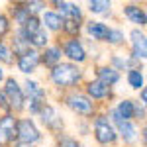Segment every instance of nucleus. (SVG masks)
Returning <instances> with one entry per match:
<instances>
[{"label": "nucleus", "mask_w": 147, "mask_h": 147, "mask_svg": "<svg viewBox=\"0 0 147 147\" xmlns=\"http://www.w3.org/2000/svg\"><path fill=\"white\" fill-rule=\"evenodd\" d=\"M84 77V71L79 65H73L67 61H61L57 67L49 69V80L53 82L59 90H67V88H75Z\"/></svg>", "instance_id": "1"}, {"label": "nucleus", "mask_w": 147, "mask_h": 147, "mask_svg": "<svg viewBox=\"0 0 147 147\" xmlns=\"http://www.w3.org/2000/svg\"><path fill=\"white\" fill-rule=\"evenodd\" d=\"M92 136L96 139V143L102 147L114 145L118 141V134H116V127L110 124V118L108 114H94L92 116Z\"/></svg>", "instance_id": "2"}, {"label": "nucleus", "mask_w": 147, "mask_h": 147, "mask_svg": "<svg viewBox=\"0 0 147 147\" xmlns=\"http://www.w3.org/2000/svg\"><path fill=\"white\" fill-rule=\"evenodd\" d=\"M63 102L69 110L77 116H82V118H92L96 114V104L84 94V92H69L63 96Z\"/></svg>", "instance_id": "3"}, {"label": "nucleus", "mask_w": 147, "mask_h": 147, "mask_svg": "<svg viewBox=\"0 0 147 147\" xmlns=\"http://www.w3.org/2000/svg\"><path fill=\"white\" fill-rule=\"evenodd\" d=\"M2 94H4L6 104H8V110L12 114L26 110V98H24V92H22V84L14 77H6L4 86H2Z\"/></svg>", "instance_id": "4"}, {"label": "nucleus", "mask_w": 147, "mask_h": 147, "mask_svg": "<svg viewBox=\"0 0 147 147\" xmlns=\"http://www.w3.org/2000/svg\"><path fill=\"white\" fill-rule=\"evenodd\" d=\"M41 139H43V134L35 125V122L32 118H18V124H16V143H24V145L34 147Z\"/></svg>", "instance_id": "5"}, {"label": "nucleus", "mask_w": 147, "mask_h": 147, "mask_svg": "<svg viewBox=\"0 0 147 147\" xmlns=\"http://www.w3.org/2000/svg\"><path fill=\"white\" fill-rule=\"evenodd\" d=\"M61 45V53L63 57H67V63H73V65H82L86 63L88 59V51H86V45L82 43L80 37H71L67 41L59 43Z\"/></svg>", "instance_id": "6"}, {"label": "nucleus", "mask_w": 147, "mask_h": 147, "mask_svg": "<svg viewBox=\"0 0 147 147\" xmlns=\"http://www.w3.org/2000/svg\"><path fill=\"white\" fill-rule=\"evenodd\" d=\"M37 118L41 120V124L45 125V129H49L51 134H55V136H61V134H63L65 122H63V118H61L59 110H57L53 104L45 102L43 108H41L39 114H37Z\"/></svg>", "instance_id": "7"}, {"label": "nucleus", "mask_w": 147, "mask_h": 147, "mask_svg": "<svg viewBox=\"0 0 147 147\" xmlns=\"http://www.w3.org/2000/svg\"><path fill=\"white\" fill-rule=\"evenodd\" d=\"M129 59L139 65V61H145L147 59V37L143 34V30H139V28H134L131 32H129Z\"/></svg>", "instance_id": "8"}, {"label": "nucleus", "mask_w": 147, "mask_h": 147, "mask_svg": "<svg viewBox=\"0 0 147 147\" xmlns=\"http://www.w3.org/2000/svg\"><path fill=\"white\" fill-rule=\"evenodd\" d=\"M16 124L18 118L12 112L0 116V147H12L16 143Z\"/></svg>", "instance_id": "9"}, {"label": "nucleus", "mask_w": 147, "mask_h": 147, "mask_svg": "<svg viewBox=\"0 0 147 147\" xmlns=\"http://www.w3.org/2000/svg\"><path fill=\"white\" fill-rule=\"evenodd\" d=\"M51 6L57 8V14L63 18V20H71V22H80L84 24V14H82V8L75 2H67V0H53Z\"/></svg>", "instance_id": "10"}, {"label": "nucleus", "mask_w": 147, "mask_h": 147, "mask_svg": "<svg viewBox=\"0 0 147 147\" xmlns=\"http://www.w3.org/2000/svg\"><path fill=\"white\" fill-rule=\"evenodd\" d=\"M39 65H41V63H39V51H35L32 47H30L28 51H24L22 55L16 57V67H18V71L24 73V75L35 73Z\"/></svg>", "instance_id": "11"}, {"label": "nucleus", "mask_w": 147, "mask_h": 147, "mask_svg": "<svg viewBox=\"0 0 147 147\" xmlns=\"http://www.w3.org/2000/svg\"><path fill=\"white\" fill-rule=\"evenodd\" d=\"M84 94L90 98L92 102H102V100H110L114 96V90L110 86H106L100 80H88L86 86H84Z\"/></svg>", "instance_id": "12"}, {"label": "nucleus", "mask_w": 147, "mask_h": 147, "mask_svg": "<svg viewBox=\"0 0 147 147\" xmlns=\"http://www.w3.org/2000/svg\"><path fill=\"white\" fill-rule=\"evenodd\" d=\"M82 30H84V34L88 35L92 41H106L108 32H110V26L100 22V20H88V22H84Z\"/></svg>", "instance_id": "13"}, {"label": "nucleus", "mask_w": 147, "mask_h": 147, "mask_svg": "<svg viewBox=\"0 0 147 147\" xmlns=\"http://www.w3.org/2000/svg\"><path fill=\"white\" fill-rule=\"evenodd\" d=\"M22 92H24V98L26 100H41L47 102V90L45 86H41L37 80L32 79H26L22 84Z\"/></svg>", "instance_id": "14"}, {"label": "nucleus", "mask_w": 147, "mask_h": 147, "mask_svg": "<svg viewBox=\"0 0 147 147\" xmlns=\"http://www.w3.org/2000/svg\"><path fill=\"white\" fill-rule=\"evenodd\" d=\"M116 127V134H118V139H122L124 143H136L137 139H139V129H137V125L134 122H118V124H114Z\"/></svg>", "instance_id": "15"}, {"label": "nucleus", "mask_w": 147, "mask_h": 147, "mask_svg": "<svg viewBox=\"0 0 147 147\" xmlns=\"http://www.w3.org/2000/svg\"><path fill=\"white\" fill-rule=\"evenodd\" d=\"M63 59V53H61V45L55 43V45H47L45 49L39 51V63L45 65L47 69H53L61 63Z\"/></svg>", "instance_id": "16"}, {"label": "nucleus", "mask_w": 147, "mask_h": 147, "mask_svg": "<svg viewBox=\"0 0 147 147\" xmlns=\"http://www.w3.org/2000/svg\"><path fill=\"white\" fill-rule=\"evenodd\" d=\"M39 22H41V26H43L45 32L59 34V32L63 30V22H65V20H63L55 10H43L39 14Z\"/></svg>", "instance_id": "17"}, {"label": "nucleus", "mask_w": 147, "mask_h": 147, "mask_svg": "<svg viewBox=\"0 0 147 147\" xmlns=\"http://www.w3.org/2000/svg\"><path fill=\"white\" fill-rule=\"evenodd\" d=\"M122 14H124L131 24H136L139 28H145L147 26V12H145V8H141L139 4H124Z\"/></svg>", "instance_id": "18"}, {"label": "nucleus", "mask_w": 147, "mask_h": 147, "mask_svg": "<svg viewBox=\"0 0 147 147\" xmlns=\"http://www.w3.org/2000/svg\"><path fill=\"white\" fill-rule=\"evenodd\" d=\"M94 75H96V80L104 82L110 88H114L120 82V73L116 69H112L110 65H98V67L94 69Z\"/></svg>", "instance_id": "19"}, {"label": "nucleus", "mask_w": 147, "mask_h": 147, "mask_svg": "<svg viewBox=\"0 0 147 147\" xmlns=\"http://www.w3.org/2000/svg\"><path fill=\"white\" fill-rule=\"evenodd\" d=\"M116 114L124 120V122H134V114H136V100L131 98H122L114 106Z\"/></svg>", "instance_id": "20"}, {"label": "nucleus", "mask_w": 147, "mask_h": 147, "mask_svg": "<svg viewBox=\"0 0 147 147\" xmlns=\"http://www.w3.org/2000/svg\"><path fill=\"white\" fill-rule=\"evenodd\" d=\"M10 22L14 20V24L18 26V28H22L24 24L28 22V18H30V14H28V10H26V6H24V2H12L10 4Z\"/></svg>", "instance_id": "21"}, {"label": "nucleus", "mask_w": 147, "mask_h": 147, "mask_svg": "<svg viewBox=\"0 0 147 147\" xmlns=\"http://www.w3.org/2000/svg\"><path fill=\"white\" fill-rule=\"evenodd\" d=\"M125 79H127V84H129V88H134V90H141V88H145V77H143V73H141V69L139 67H134V69H127V75H125Z\"/></svg>", "instance_id": "22"}, {"label": "nucleus", "mask_w": 147, "mask_h": 147, "mask_svg": "<svg viewBox=\"0 0 147 147\" xmlns=\"http://www.w3.org/2000/svg\"><path fill=\"white\" fill-rule=\"evenodd\" d=\"M86 6H88V12L96 16H108L112 12V2L108 0H90Z\"/></svg>", "instance_id": "23"}, {"label": "nucleus", "mask_w": 147, "mask_h": 147, "mask_svg": "<svg viewBox=\"0 0 147 147\" xmlns=\"http://www.w3.org/2000/svg\"><path fill=\"white\" fill-rule=\"evenodd\" d=\"M106 43L112 47H120L125 43V34L124 30H120V28H110V32H108V37H106Z\"/></svg>", "instance_id": "24"}, {"label": "nucleus", "mask_w": 147, "mask_h": 147, "mask_svg": "<svg viewBox=\"0 0 147 147\" xmlns=\"http://www.w3.org/2000/svg\"><path fill=\"white\" fill-rule=\"evenodd\" d=\"M14 63H16V57H14V53H12L10 45H8L6 41H0V67H2V65L12 67Z\"/></svg>", "instance_id": "25"}, {"label": "nucleus", "mask_w": 147, "mask_h": 147, "mask_svg": "<svg viewBox=\"0 0 147 147\" xmlns=\"http://www.w3.org/2000/svg\"><path fill=\"white\" fill-rule=\"evenodd\" d=\"M65 35H69V39L71 37H79L80 32H82V24L80 22H71V20H65L63 22V30H61Z\"/></svg>", "instance_id": "26"}, {"label": "nucleus", "mask_w": 147, "mask_h": 147, "mask_svg": "<svg viewBox=\"0 0 147 147\" xmlns=\"http://www.w3.org/2000/svg\"><path fill=\"white\" fill-rule=\"evenodd\" d=\"M22 2L30 16H37L39 18V14L45 10V2H41V0H22Z\"/></svg>", "instance_id": "27"}, {"label": "nucleus", "mask_w": 147, "mask_h": 147, "mask_svg": "<svg viewBox=\"0 0 147 147\" xmlns=\"http://www.w3.org/2000/svg\"><path fill=\"white\" fill-rule=\"evenodd\" d=\"M55 147H82V143H80L77 137L61 134V136H57V139H55Z\"/></svg>", "instance_id": "28"}, {"label": "nucleus", "mask_w": 147, "mask_h": 147, "mask_svg": "<svg viewBox=\"0 0 147 147\" xmlns=\"http://www.w3.org/2000/svg\"><path fill=\"white\" fill-rule=\"evenodd\" d=\"M12 32V22H10V16H6L4 12H0V41L6 37V35Z\"/></svg>", "instance_id": "29"}, {"label": "nucleus", "mask_w": 147, "mask_h": 147, "mask_svg": "<svg viewBox=\"0 0 147 147\" xmlns=\"http://www.w3.org/2000/svg\"><path fill=\"white\" fill-rule=\"evenodd\" d=\"M43 104L45 102H41V100H26V110L32 114V116H37L39 110L43 108Z\"/></svg>", "instance_id": "30"}, {"label": "nucleus", "mask_w": 147, "mask_h": 147, "mask_svg": "<svg viewBox=\"0 0 147 147\" xmlns=\"http://www.w3.org/2000/svg\"><path fill=\"white\" fill-rule=\"evenodd\" d=\"M134 120H145V104H139L136 102V114H134Z\"/></svg>", "instance_id": "31"}, {"label": "nucleus", "mask_w": 147, "mask_h": 147, "mask_svg": "<svg viewBox=\"0 0 147 147\" xmlns=\"http://www.w3.org/2000/svg\"><path fill=\"white\" fill-rule=\"evenodd\" d=\"M0 110H4V114L10 112V110H8V104H6V98H4V94H2V90H0Z\"/></svg>", "instance_id": "32"}, {"label": "nucleus", "mask_w": 147, "mask_h": 147, "mask_svg": "<svg viewBox=\"0 0 147 147\" xmlns=\"http://www.w3.org/2000/svg\"><path fill=\"white\" fill-rule=\"evenodd\" d=\"M139 100H141L139 104H145V102H147V90H145V88L139 90Z\"/></svg>", "instance_id": "33"}, {"label": "nucleus", "mask_w": 147, "mask_h": 147, "mask_svg": "<svg viewBox=\"0 0 147 147\" xmlns=\"http://www.w3.org/2000/svg\"><path fill=\"white\" fill-rule=\"evenodd\" d=\"M6 80V75H4V69L0 67V82H4Z\"/></svg>", "instance_id": "34"}, {"label": "nucleus", "mask_w": 147, "mask_h": 147, "mask_svg": "<svg viewBox=\"0 0 147 147\" xmlns=\"http://www.w3.org/2000/svg\"><path fill=\"white\" fill-rule=\"evenodd\" d=\"M12 147H32V145H24V143H14Z\"/></svg>", "instance_id": "35"}]
</instances>
